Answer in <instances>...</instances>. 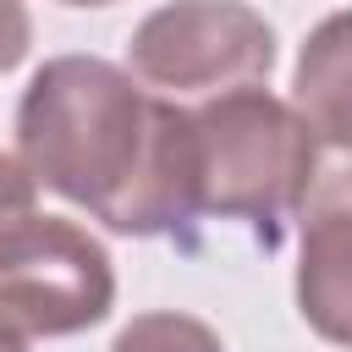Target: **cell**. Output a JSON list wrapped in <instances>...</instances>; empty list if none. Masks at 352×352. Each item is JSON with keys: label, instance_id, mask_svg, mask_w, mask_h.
<instances>
[{"label": "cell", "instance_id": "cell-3", "mask_svg": "<svg viewBox=\"0 0 352 352\" xmlns=\"http://www.w3.org/2000/svg\"><path fill=\"white\" fill-rule=\"evenodd\" d=\"M116 308V270L99 236L60 214H28L0 231V336L50 341L104 324Z\"/></svg>", "mask_w": 352, "mask_h": 352}, {"label": "cell", "instance_id": "cell-8", "mask_svg": "<svg viewBox=\"0 0 352 352\" xmlns=\"http://www.w3.org/2000/svg\"><path fill=\"white\" fill-rule=\"evenodd\" d=\"M33 204H38V182H33V170H28L22 160L0 154V231H11L16 220L38 214Z\"/></svg>", "mask_w": 352, "mask_h": 352}, {"label": "cell", "instance_id": "cell-5", "mask_svg": "<svg viewBox=\"0 0 352 352\" xmlns=\"http://www.w3.org/2000/svg\"><path fill=\"white\" fill-rule=\"evenodd\" d=\"M297 220V314L314 336L352 346V170L319 165Z\"/></svg>", "mask_w": 352, "mask_h": 352}, {"label": "cell", "instance_id": "cell-6", "mask_svg": "<svg viewBox=\"0 0 352 352\" xmlns=\"http://www.w3.org/2000/svg\"><path fill=\"white\" fill-rule=\"evenodd\" d=\"M292 110L308 121L319 143V165L330 154V165L352 170V11L324 16L302 38L292 72Z\"/></svg>", "mask_w": 352, "mask_h": 352}, {"label": "cell", "instance_id": "cell-4", "mask_svg": "<svg viewBox=\"0 0 352 352\" xmlns=\"http://www.w3.org/2000/svg\"><path fill=\"white\" fill-rule=\"evenodd\" d=\"M126 66L165 99H214L270 77L275 28L248 0H170L132 28Z\"/></svg>", "mask_w": 352, "mask_h": 352}, {"label": "cell", "instance_id": "cell-11", "mask_svg": "<svg viewBox=\"0 0 352 352\" xmlns=\"http://www.w3.org/2000/svg\"><path fill=\"white\" fill-rule=\"evenodd\" d=\"M60 6H110V0H60Z\"/></svg>", "mask_w": 352, "mask_h": 352}, {"label": "cell", "instance_id": "cell-9", "mask_svg": "<svg viewBox=\"0 0 352 352\" xmlns=\"http://www.w3.org/2000/svg\"><path fill=\"white\" fill-rule=\"evenodd\" d=\"M33 50V16L22 0H0V77L11 66H22Z\"/></svg>", "mask_w": 352, "mask_h": 352}, {"label": "cell", "instance_id": "cell-1", "mask_svg": "<svg viewBox=\"0 0 352 352\" xmlns=\"http://www.w3.org/2000/svg\"><path fill=\"white\" fill-rule=\"evenodd\" d=\"M16 160L121 236H176L198 220L192 110L99 55H55L33 72Z\"/></svg>", "mask_w": 352, "mask_h": 352}, {"label": "cell", "instance_id": "cell-2", "mask_svg": "<svg viewBox=\"0 0 352 352\" xmlns=\"http://www.w3.org/2000/svg\"><path fill=\"white\" fill-rule=\"evenodd\" d=\"M192 165L198 214L280 226L319 182V143L286 99L253 82L192 104Z\"/></svg>", "mask_w": 352, "mask_h": 352}, {"label": "cell", "instance_id": "cell-10", "mask_svg": "<svg viewBox=\"0 0 352 352\" xmlns=\"http://www.w3.org/2000/svg\"><path fill=\"white\" fill-rule=\"evenodd\" d=\"M0 352H28V341H11V336H0Z\"/></svg>", "mask_w": 352, "mask_h": 352}, {"label": "cell", "instance_id": "cell-7", "mask_svg": "<svg viewBox=\"0 0 352 352\" xmlns=\"http://www.w3.org/2000/svg\"><path fill=\"white\" fill-rule=\"evenodd\" d=\"M110 352H226V346L204 319L176 314V308H154V314H138L132 324H121Z\"/></svg>", "mask_w": 352, "mask_h": 352}]
</instances>
